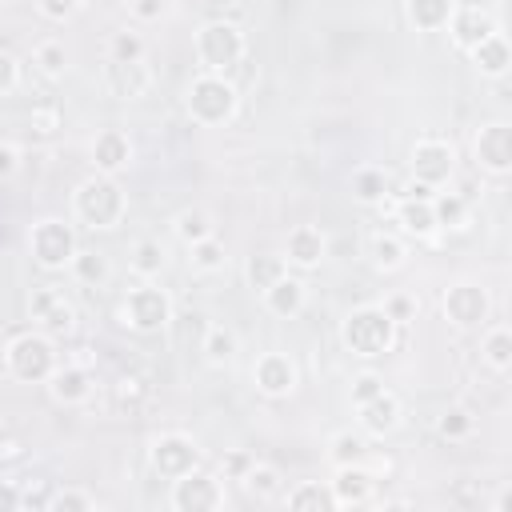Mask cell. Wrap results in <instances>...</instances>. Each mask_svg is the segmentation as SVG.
Instances as JSON below:
<instances>
[{
  "label": "cell",
  "instance_id": "obj_23",
  "mask_svg": "<svg viewBox=\"0 0 512 512\" xmlns=\"http://www.w3.org/2000/svg\"><path fill=\"white\" fill-rule=\"evenodd\" d=\"M396 224L408 236H432L436 232V216H432V196H404L396 204Z\"/></svg>",
  "mask_w": 512,
  "mask_h": 512
},
{
  "label": "cell",
  "instance_id": "obj_22",
  "mask_svg": "<svg viewBox=\"0 0 512 512\" xmlns=\"http://www.w3.org/2000/svg\"><path fill=\"white\" fill-rule=\"evenodd\" d=\"M332 496H336V508L340 504H364L372 496V472L360 468V464H340L336 468V480L328 484Z\"/></svg>",
  "mask_w": 512,
  "mask_h": 512
},
{
  "label": "cell",
  "instance_id": "obj_20",
  "mask_svg": "<svg viewBox=\"0 0 512 512\" xmlns=\"http://www.w3.org/2000/svg\"><path fill=\"white\" fill-rule=\"evenodd\" d=\"M356 412H360V428H364L368 436H384V432H392V428L400 424V400H396L388 388H384L380 396L356 404Z\"/></svg>",
  "mask_w": 512,
  "mask_h": 512
},
{
  "label": "cell",
  "instance_id": "obj_38",
  "mask_svg": "<svg viewBox=\"0 0 512 512\" xmlns=\"http://www.w3.org/2000/svg\"><path fill=\"white\" fill-rule=\"evenodd\" d=\"M484 360L496 368V372H508L512 368V332L500 324L484 336Z\"/></svg>",
  "mask_w": 512,
  "mask_h": 512
},
{
  "label": "cell",
  "instance_id": "obj_32",
  "mask_svg": "<svg viewBox=\"0 0 512 512\" xmlns=\"http://www.w3.org/2000/svg\"><path fill=\"white\" fill-rule=\"evenodd\" d=\"M240 484H244L248 496H256V500H276V496H280V472H276L272 464H256V460H252V468L240 476Z\"/></svg>",
  "mask_w": 512,
  "mask_h": 512
},
{
  "label": "cell",
  "instance_id": "obj_44",
  "mask_svg": "<svg viewBox=\"0 0 512 512\" xmlns=\"http://www.w3.org/2000/svg\"><path fill=\"white\" fill-rule=\"evenodd\" d=\"M380 308H384V312H388L396 324H408V320L416 316V300H412V296H388Z\"/></svg>",
  "mask_w": 512,
  "mask_h": 512
},
{
  "label": "cell",
  "instance_id": "obj_11",
  "mask_svg": "<svg viewBox=\"0 0 512 512\" xmlns=\"http://www.w3.org/2000/svg\"><path fill=\"white\" fill-rule=\"evenodd\" d=\"M444 316H448L456 328H476V324H484V320H488V292L476 288V284H468V280L452 284V288L444 292Z\"/></svg>",
  "mask_w": 512,
  "mask_h": 512
},
{
  "label": "cell",
  "instance_id": "obj_37",
  "mask_svg": "<svg viewBox=\"0 0 512 512\" xmlns=\"http://www.w3.org/2000/svg\"><path fill=\"white\" fill-rule=\"evenodd\" d=\"M188 260H192V268L196 272H220L224 268V244L216 240V232L212 236H204V240H196V244H188Z\"/></svg>",
  "mask_w": 512,
  "mask_h": 512
},
{
  "label": "cell",
  "instance_id": "obj_13",
  "mask_svg": "<svg viewBox=\"0 0 512 512\" xmlns=\"http://www.w3.org/2000/svg\"><path fill=\"white\" fill-rule=\"evenodd\" d=\"M448 32H452L456 48L472 52L484 36H492V32H500V28H496V16H492L488 8H480V4H456L452 20H448Z\"/></svg>",
  "mask_w": 512,
  "mask_h": 512
},
{
  "label": "cell",
  "instance_id": "obj_30",
  "mask_svg": "<svg viewBox=\"0 0 512 512\" xmlns=\"http://www.w3.org/2000/svg\"><path fill=\"white\" fill-rule=\"evenodd\" d=\"M284 272H288V260H284V256H276V252H260V256H252V260H248V284H252L256 292L272 288Z\"/></svg>",
  "mask_w": 512,
  "mask_h": 512
},
{
  "label": "cell",
  "instance_id": "obj_39",
  "mask_svg": "<svg viewBox=\"0 0 512 512\" xmlns=\"http://www.w3.org/2000/svg\"><path fill=\"white\" fill-rule=\"evenodd\" d=\"M364 456H368L364 436H352V432L332 436V464H336V468H340V464H360Z\"/></svg>",
  "mask_w": 512,
  "mask_h": 512
},
{
  "label": "cell",
  "instance_id": "obj_26",
  "mask_svg": "<svg viewBox=\"0 0 512 512\" xmlns=\"http://www.w3.org/2000/svg\"><path fill=\"white\" fill-rule=\"evenodd\" d=\"M352 196H356L360 204L384 200V196H388V172L376 168V164H360V168L352 172Z\"/></svg>",
  "mask_w": 512,
  "mask_h": 512
},
{
  "label": "cell",
  "instance_id": "obj_8",
  "mask_svg": "<svg viewBox=\"0 0 512 512\" xmlns=\"http://www.w3.org/2000/svg\"><path fill=\"white\" fill-rule=\"evenodd\" d=\"M452 172H456V152L448 140H436V136L416 140V148H412V180L416 184L440 192L452 180Z\"/></svg>",
  "mask_w": 512,
  "mask_h": 512
},
{
  "label": "cell",
  "instance_id": "obj_46",
  "mask_svg": "<svg viewBox=\"0 0 512 512\" xmlns=\"http://www.w3.org/2000/svg\"><path fill=\"white\" fill-rule=\"evenodd\" d=\"M36 8H40L48 20H68V16L80 8V0H36Z\"/></svg>",
  "mask_w": 512,
  "mask_h": 512
},
{
  "label": "cell",
  "instance_id": "obj_14",
  "mask_svg": "<svg viewBox=\"0 0 512 512\" xmlns=\"http://www.w3.org/2000/svg\"><path fill=\"white\" fill-rule=\"evenodd\" d=\"M476 160L492 176H504L512 168V128L504 120L480 128V136H476Z\"/></svg>",
  "mask_w": 512,
  "mask_h": 512
},
{
  "label": "cell",
  "instance_id": "obj_10",
  "mask_svg": "<svg viewBox=\"0 0 512 512\" xmlns=\"http://www.w3.org/2000/svg\"><path fill=\"white\" fill-rule=\"evenodd\" d=\"M224 504V492L212 476L204 472H184L172 480V508L176 512H208V508H220Z\"/></svg>",
  "mask_w": 512,
  "mask_h": 512
},
{
  "label": "cell",
  "instance_id": "obj_12",
  "mask_svg": "<svg viewBox=\"0 0 512 512\" xmlns=\"http://www.w3.org/2000/svg\"><path fill=\"white\" fill-rule=\"evenodd\" d=\"M32 320H40V328H44L48 336H64V332H72V324H76V308L64 300L60 288L44 284V288L32 292Z\"/></svg>",
  "mask_w": 512,
  "mask_h": 512
},
{
  "label": "cell",
  "instance_id": "obj_1",
  "mask_svg": "<svg viewBox=\"0 0 512 512\" xmlns=\"http://www.w3.org/2000/svg\"><path fill=\"white\" fill-rule=\"evenodd\" d=\"M340 340L352 356H384L392 344H396V320L380 308V304H364V308H352L344 328H340Z\"/></svg>",
  "mask_w": 512,
  "mask_h": 512
},
{
  "label": "cell",
  "instance_id": "obj_29",
  "mask_svg": "<svg viewBox=\"0 0 512 512\" xmlns=\"http://www.w3.org/2000/svg\"><path fill=\"white\" fill-rule=\"evenodd\" d=\"M284 504H288V508H296V512H304V508H316V512H332V508H336V496H332V488H328V484H316V480H308V484L292 488V492L284 496Z\"/></svg>",
  "mask_w": 512,
  "mask_h": 512
},
{
  "label": "cell",
  "instance_id": "obj_40",
  "mask_svg": "<svg viewBox=\"0 0 512 512\" xmlns=\"http://www.w3.org/2000/svg\"><path fill=\"white\" fill-rule=\"evenodd\" d=\"M436 428H440V436H444V440H464V436L476 428V420H472V412H468V408H448V412L440 416V424H436Z\"/></svg>",
  "mask_w": 512,
  "mask_h": 512
},
{
  "label": "cell",
  "instance_id": "obj_50",
  "mask_svg": "<svg viewBox=\"0 0 512 512\" xmlns=\"http://www.w3.org/2000/svg\"><path fill=\"white\" fill-rule=\"evenodd\" d=\"M56 120H60L56 108H48V112H32V128H36L40 136H52V132H56Z\"/></svg>",
  "mask_w": 512,
  "mask_h": 512
},
{
  "label": "cell",
  "instance_id": "obj_31",
  "mask_svg": "<svg viewBox=\"0 0 512 512\" xmlns=\"http://www.w3.org/2000/svg\"><path fill=\"white\" fill-rule=\"evenodd\" d=\"M200 352H204V360H208V364H228V360L236 356V332H232V328H224V324H208Z\"/></svg>",
  "mask_w": 512,
  "mask_h": 512
},
{
  "label": "cell",
  "instance_id": "obj_21",
  "mask_svg": "<svg viewBox=\"0 0 512 512\" xmlns=\"http://www.w3.org/2000/svg\"><path fill=\"white\" fill-rule=\"evenodd\" d=\"M148 84H152V72H148L144 60H112V64H108V88H112L116 96L136 100V96L148 92Z\"/></svg>",
  "mask_w": 512,
  "mask_h": 512
},
{
  "label": "cell",
  "instance_id": "obj_28",
  "mask_svg": "<svg viewBox=\"0 0 512 512\" xmlns=\"http://www.w3.org/2000/svg\"><path fill=\"white\" fill-rule=\"evenodd\" d=\"M128 268H132V276H140V280H156L160 272H164V244L160 240H140L136 248H132V260H128Z\"/></svg>",
  "mask_w": 512,
  "mask_h": 512
},
{
  "label": "cell",
  "instance_id": "obj_6",
  "mask_svg": "<svg viewBox=\"0 0 512 512\" xmlns=\"http://www.w3.org/2000/svg\"><path fill=\"white\" fill-rule=\"evenodd\" d=\"M28 248H32V256H36L40 268L56 272V268H68V264H72V256H76V236H72V228H68L64 220L44 216V220L32 224Z\"/></svg>",
  "mask_w": 512,
  "mask_h": 512
},
{
  "label": "cell",
  "instance_id": "obj_4",
  "mask_svg": "<svg viewBox=\"0 0 512 512\" xmlns=\"http://www.w3.org/2000/svg\"><path fill=\"white\" fill-rule=\"evenodd\" d=\"M196 60L204 64V72H228L244 60V36L236 28V20H208L196 32Z\"/></svg>",
  "mask_w": 512,
  "mask_h": 512
},
{
  "label": "cell",
  "instance_id": "obj_24",
  "mask_svg": "<svg viewBox=\"0 0 512 512\" xmlns=\"http://www.w3.org/2000/svg\"><path fill=\"white\" fill-rule=\"evenodd\" d=\"M472 60H476V68H480L484 76H496V80H504V76H508V64H512L508 40H504L500 32L484 36V40L472 48Z\"/></svg>",
  "mask_w": 512,
  "mask_h": 512
},
{
  "label": "cell",
  "instance_id": "obj_2",
  "mask_svg": "<svg viewBox=\"0 0 512 512\" xmlns=\"http://www.w3.org/2000/svg\"><path fill=\"white\" fill-rule=\"evenodd\" d=\"M72 212H76V220H84L88 228H116V224L124 220V212H128V200H124L120 184L100 172V176H92V180H84V184L76 188Z\"/></svg>",
  "mask_w": 512,
  "mask_h": 512
},
{
  "label": "cell",
  "instance_id": "obj_41",
  "mask_svg": "<svg viewBox=\"0 0 512 512\" xmlns=\"http://www.w3.org/2000/svg\"><path fill=\"white\" fill-rule=\"evenodd\" d=\"M108 56L112 60H144V40L136 32H116L108 44Z\"/></svg>",
  "mask_w": 512,
  "mask_h": 512
},
{
  "label": "cell",
  "instance_id": "obj_47",
  "mask_svg": "<svg viewBox=\"0 0 512 512\" xmlns=\"http://www.w3.org/2000/svg\"><path fill=\"white\" fill-rule=\"evenodd\" d=\"M140 396H144V380H140V376H120L116 400H120V404H136Z\"/></svg>",
  "mask_w": 512,
  "mask_h": 512
},
{
  "label": "cell",
  "instance_id": "obj_3",
  "mask_svg": "<svg viewBox=\"0 0 512 512\" xmlns=\"http://www.w3.org/2000/svg\"><path fill=\"white\" fill-rule=\"evenodd\" d=\"M236 112V88L228 76L220 72H200L192 84H188V116L204 128H216L224 124L228 116Z\"/></svg>",
  "mask_w": 512,
  "mask_h": 512
},
{
  "label": "cell",
  "instance_id": "obj_43",
  "mask_svg": "<svg viewBox=\"0 0 512 512\" xmlns=\"http://www.w3.org/2000/svg\"><path fill=\"white\" fill-rule=\"evenodd\" d=\"M92 504H96V500H92L88 492H72V488H68V492H56L48 508H60V512H72V508H76V512H88Z\"/></svg>",
  "mask_w": 512,
  "mask_h": 512
},
{
  "label": "cell",
  "instance_id": "obj_18",
  "mask_svg": "<svg viewBox=\"0 0 512 512\" xmlns=\"http://www.w3.org/2000/svg\"><path fill=\"white\" fill-rule=\"evenodd\" d=\"M92 160H96V172L116 176V172L128 168V160H132V144H128V136H124L120 128H104V132H96V140H92Z\"/></svg>",
  "mask_w": 512,
  "mask_h": 512
},
{
  "label": "cell",
  "instance_id": "obj_42",
  "mask_svg": "<svg viewBox=\"0 0 512 512\" xmlns=\"http://www.w3.org/2000/svg\"><path fill=\"white\" fill-rule=\"evenodd\" d=\"M384 392V380L376 376V372H364V376H356V384H352V404H364V400H372V396H380Z\"/></svg>",
  "mask_w": 512,
  "mask_h": 512
},
{
  "label": "cell",
  "instance_id": "obj_48",
  "mask_svg": "<svg viewBox=\"0 0 512 512\" xmlns=\"http://www.w3.org/2000/svg\"><path fill=\"white\" fill-rule=\"evenodd\" d=\"M248 468H252V456H248V452H232V456H224V460H220V472H224V476H232V480H240Z\"/></svg>",
  "mask_w": 512,
  "mask_h": 512
},
{
  "label": "cell",
  "instance_id": "obj_52",
  "mask_svg": "<svg viewBox=\"0 0 512 512\" xmlns=\"http://www.w3.org/2000/svg\"><path fill=\"white\" fill-rule=\"evenodd\" d=\"M0 508H20V488L0 484Z\"/></svg>",
  "mask_w": 512,
  "mask_h": 512
},
{
  "label": "cell",
  "instance_id": "obj_25",
  "mask_svg": "<svg viewBox=\"0 0 512 512\" xmlns=\"http://www.w3.org/2000/svg\"><path fill=\"white\" fill-rule=\"evenodd\" d=\"M456 12V0H408V20L420 28V32H440L448 28Z\"/></svg>",
  "mask_w": 512,
  "mask_h": 512
},
{
  "label": "cell",
  "instance_id": "obj_27",
  "mask_svg": "<svg viewBox=\"0 0 512 512\" xmlns=\"http://www.w3.org/2000/svg\"><path fill=\"white\" fill-rule=\"evenodd\" d=\"M436 228H464L468 224V196L460 192H432Z\"/></svg>",
  "mask_w": 512,
  "mask_h": 512
},
{
  "label": "cell",
  "instance_id": "obj_17",
  "mask_svg": "<svg viewBox=\"0 0 512 512\" xmlns=\"http://www.w3.org/2000/svg\"><path fill=\"white\" fill-rule=\"evenodd\" d=\"M48 392H52V400H60V404H84L88 396H92V372H88V364H64V368H56L52 376H48Z\"/></svg>",
  "mask_w": 512,
  "mask_h": 512
},
{
  "label": "cell",
  "instance_id": "obj_53",
  "mask_svg": "<svg viewBox=\"0 0 512 512\" xmlns=\"http://www.w3.org/2000/svg\"><path fill=\"white\" fill-rule=\"evenodd\" d=\"M0 4H12V0H0Z\"/></svg>",
  "mask_w": 512,
  "mask_h": 512
},
{
  "label": "cell",
  "instance_id": "obj_19",
  "mask_svg": "<svg viewBox=\"0 0 512 512\" xmlns=\"http://www.w3.org/2000/svg\"><path fill=\"white\" fill-rule=\"evenodd\" d=\"M264 296V308L272 312V316H300L304 312V300H308V288H304V280L300 276H280L272 288H264L260 292Z\"/></svg>",
  "mask_w": 512,
  "mask_h": 512
},
{
  "label": "cell",
  "instance_id": "obj_9",
  "mask_svg": "<svg viewBox=\"0 0 512 512\" xmlns=\"http://www.w3.org/2000/svg\"><path fill=\"white\" fill-rule=\"evenodd\" d=\"M200 464V448L196 440L180 436V432H164L156 444H152V468L164 476V480H176L184 472H192Z\"/></svg>",
  "mask_w": 512,
  "mask_h": 512
},
{
  "label": "cell",
  "instance_id": "obj_49",
  "mask_svg": "<svg viewBox=\"0 0 512 512\" xmlns=\"http://www.w3.org/2000/svg\"><path fill=\"white\" fill-rule=\"evenodd\" d=\"M16 80H20V68H16V60H12L8 52H0V96H8V92L16 88Z\"/></svg>",
  "mask_w": 512,
  "mask_h": 512
},
{
  "label": "cell",
  "instance_id": "obj_51",
  "mask_svg": "<svg viewBox=\"0 0 512 512\" xmlns=\"http://www.w3.org/2000/svg\"><path fill=\"white\" fill-rule=\"evenodd\" d=\"M16 168H20V152H16L12 144H0V180L12 176Z\"/></svg>",
  "mask_w": 512,
  "mask_h": 512
},
{
  "label": "cell",
  "instance_id": "obj_7",
  "mask_svg": "<svg viewBox=\"0 0 512 512\" xmlns=\"http://www.w3.org/2000/svg\"><path fill=\"white\" fill-rule=\"evenodd\" d=\"M172 320V300L164 296V288H156L152 280H140L136 288H128L124 296V324L136 332H160Z\"/></svg>",
  "mask_w": 512,
  "mask_h": 512
},
{
  "label": "cell",
  "instance_id": "obj_34",
  "mask_svg": "<svg viewBox=\"0 0 512 512\" xmlns=\"http://www.w3.org/2000/svg\"><path fill=\"white\" fill-rule=\"evenodd\" d=\"M216 232V224H212V216L204 212V208H184L180 216H176V236L184 240V244H196V240H204V236H212Z\"/></svg>",
  "mask_w": 512,
  "mask_h": 512
},
{
  "label": "cell",
  "instance_id": "obj_15",
  "mask_svg": "<svg viewBox=\"0 0 512 512\" xmlns=\"http://www.w3.org/2000/svg\"><path fill=\"white\" fill-rule=\"evenodd\" d=\"M252 380H256V388L264 392V396H288L292 388H296V364L284 356V352H264V356H256V364H252Z\"/></svg>",
  "mask_w": 512,
  "mask_h": 512
},
{
  "label": "cell",
  "instance_id": "obj_5",
  "mask_svg": "<svg viewBox=\"0 0 512 512\" xmlns=\"http://www.w3.org/2000/svg\"><path fill=\"white\" fill-rule=\"evenodd\" d=\"M4 364L16 380H48L56 372V352L48 332H20L8 348H4Z\"/></svg>",
  "mask_w": 512,
  "mask_h": 512
},
{
  "label": "cell",
  "instance_id": "obj_45",
  "mask_svg": "<svg viewBox=\"0 0 512 512\" xmlns=\"http://www.w3.org/2000/svg\"><path fill=\"white\" fill-rule=\"evenodd\" d=\"M128 8L136 20H160L168 12V0H128Z\"/></svg>",
  "mask_w": 512,
  "mask_h": 512
},
{
  "label": "cell",
  "instance_id": "obj_16",
  "mask_svg": "<svg viewBox=\"0 0 512 512\" xmlns=\"http://www.w3.org/2000/svg\"><path fill=\"white\" fill-rule=\"evenodd\" d=\"M324 252H328V240L312 224H296L288 232V240H284V260L296 264V268H316L324 260Z\"/></svg>",
  "mask_w": 512,
  "mask_h": 512
},
{
  "label": "cell",
  "instance_id": "obj_33",
  "mask_svg": "<svg viewBox=\"0 0 512 512\" xmlns=\"http://www.w3.org/2000/svg\"><path fill=\"white\" fill-rule=\"evenodd\" d=\"M368 252H372V264L384 268V272H392V268L404 264V244H400V236H392V232H376V236L368 240Z\"/></svg>",
  "mask_w": 512,
  "mask_h": 512
},
{
  "label": "cell",
  "instance_id": "obj_35",
  "mask_svg": "<svg viewBox=\"0 0 512 512\" xmlns=\"http://www.w3.org/2000/svg\"><path fill=\"white\" fill-rule=\"evenodd\" d=\"M72 276L80 280V284H88V288H96V284H104L108 280V260L100 256V252H80L76 248V256H72Z\"/></svg>",
  "mask_w": 512,
  "mask_h": 512
},
{
  "label": "cell",
  "instance_id": "obj_36",
  "mask_svg": "<svg viewBox=\"0 0 512 512\" xmlns=\"http://www.w3.org/2000/svg\"><path fill=\"white\" fill-rule=\"evenodd\" d=\"M32 64H36L48 80H60V76H64V68H68V52H64V44H60V40H44V44H36Z\"/></svg>",
  "mask_w": 512,
  "mask_h": 512
}]
</instances>
